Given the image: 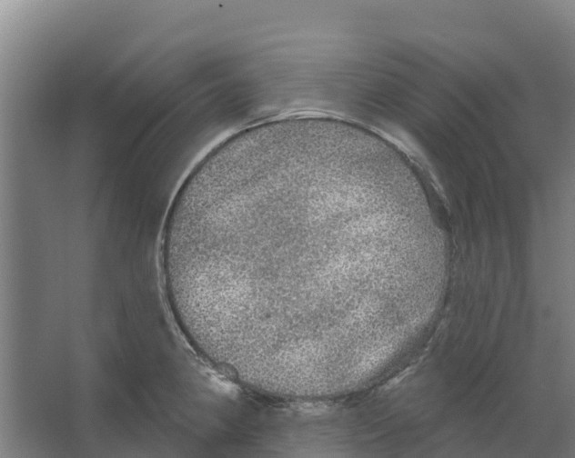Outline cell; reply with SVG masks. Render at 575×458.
Listing matches in <instances>:
<instances>
[{
  "label": "cell",
  "mask_w": 575,
  "mask_h": 458,
  "mask_svg": "<svg viewBox=\"0 0 575 458\" xmlns=\"http://www.w3.org/2000/svg\"><path fill=\"white\" fill-rule=\"evenodd\" d=\"M168 244L178 311L202 355L228 372L306 382L359 346L369 261L393 246V229L360 164L287 143L186 185Z\"/></svg>",
  "instance_id": "6da1fadb"
}]
</instances>
